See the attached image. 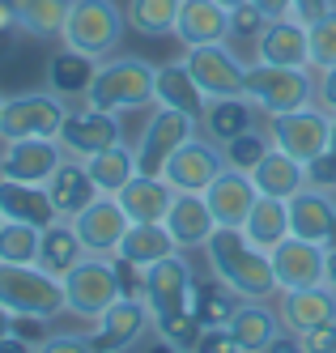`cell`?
Masks as SVG:
<instances>
[{
	"mask_svg": "<svg viewBox=\"0 0 336 353\" xmlns=\"http://www.w3.org/2000/svg\"><path fill=\"white\" fill-rule=\"evenodd\" d=\"M0 179H5V166H0Z\"/></svg>",
	"mask_w": 336,
	"mask_h": 353,
	"instance_id": "obj_57",
	"label": "cell"
},
{
	"mask_svg": "<svg viewBox=\"0 0 336 353\" xmlns=\"http://www.w3.org/2000/svg\"><path fill=\"white\" fill-rule=\"evenodd\" d=\"M306 52H311V68L315 72L336 64V9L306 26Z\"/></svg>",
	"mask_w": 336,
	"mask_h": 353,
	"instance_id": "obj_41",
	"label": "cell"
},
{
	"mask_svg": "<svg viewBox=\"0 0 336 353\" xmlns=\"http://www.w3.org/2000/svg\"><path fill=\"white\" fill-rule=\"evenodd\" d=\"M128 225H132V221H128V213H123V205L115 196H98L94 205H86L81 213L72 217L77 239L86 243L90 256H102V260H111L119 251V239H123Z\"/></svg>",
	"mask_w": 336,
	"mask_h": 353,
	"instance_id": "obj_17",
	"label": "cell"
},
{
	"mask_svg": "<svg viewBox=\"0 0 336 353\" xmlns=\"http://www.w3.org/2000/svg\"><path fill=\"white\" fill-rule=\"evenodd\" d=\"M0 353H34V345H30V341H21V336L13 332V336L0 341Z\"/></svg>",
	"mask_w": 336,
	"mask_h": 353,
	"instance_id": "obj_52",
	"label": "cell"
},
{
	"mask_svg": "<svg viewBox=\"0 0 336 353\" xmlns=\"http://www.w3.org/2000/svg\"><path fill=\"white\" fill-rule=\"evenodd\" d=\"M264 26H268V17L255 9L251 0L239 5L235 13H230V47H255V39H260Z\"/></svg>",
	"mask_w": 336,
	"mask_h": 353,
	"instance_id": "obj_42",
	"label": "cell"
},
{
	"mask_svg": "<svg viewBox=\"0 0 336 353\" xmlns=\"http://www.w3.org/2000/svg\"><path fill=\"white\" fill-rule=\"evenodd\" d=\"M251 60L260 64H286V68H311V52H306V21L302 17H277L260 30L251 47Z\"/></svg>",
	"mask_w": 336,
	"mask_h": 353,
	"instance_id": "obj_19",
	"label": "cell"
},
{
	"mask_svg": "<svg viewBox=\"0 0 336 353\" xmlns=\"http://www.w3.org/2000/svg\"><path fill=\"white\" fill-rule=\"evenodd\" d=\"M90 256L86 251V243L77 239V230H72V221H51L47 230H43V247H39V268H47V272H56V276H64L68 268H77Z\"/></svg>",
	"mask_w": 336,
	"mask_h": 353,
	"instance_id": "obj_34",
	"label": "cell"
},
{
	"mask_svg": "<svg viewBox=\"0 0 336 353\" xmlns=\"http://www.w3.org/2000/svg\"><path fill=\"white\" fill-rule=\"evenodd\" d=\"M230 332H235V341H239L243 353H264L281 332H286V327H281V315H277L273 302H251V298H243L239 311H235V319H230Z\"/></svg>",
	"mask_w": 336,
	"mask_h": 353,
	"instance_id": "obj_29",
	"label": "cell"
},
{
	"mask_svg": "<svg viewBox=\"0 0 336 353\" xmlns=\"http://www.w3.org/2000/svg\"><path fill=\"white\" fill-rule=\"evenodd\" d=\"M268 149H273V137H268V128L260 123V128H251V132H243V137H235V141H226L221 154H226V166L255 170V162H260Z\"/></svg>",
	"mask_w": 336,
	"mask_h": 353,
	"instance_id": "obj_40",
	"label": "cell"
},
{
	"mask_svg": "<svg viewBox=\"0 0 336 353\" xmlns=\"http://www.w3.org/2000/svg\"><path fill=\"white\" fill-rule=\"evenodd\" d=\"M298 341H302V349H306V353H336V319H328V323L311 327V332H302Z\"/></svg>",
	"mask_w": 336,
	"mask_h": 353,
	"instance_id": "obj_46",
	"label": "cell"
},
{
	"mask_svg": "<svg viewBox=\"0 0 336 353\" xmlns=\"http://www.w3.org/2000/svg\"><path fill=\"white\" fill-rule=\"evenodd\" d=\"M149 353H179V349H170V345H166V341H158V345H153V349H149Z\"/></svg>",
	"mask_w": 336,
	"mask_h": 353,
	"instance_id": "obj_55",
	"label": "cell"
},
{
	"mask_svg": "<svg viewBox=\"0 0 336 353\" xmlns=\"http://www.w3.org/2000/svg\"><path fill=\"white\" fill-rule=\"evenodd\" d=\"M273 307L281 315V327L302 336V332H311V327L336 319V290L328 281L324 285H306V290H281Z\"/></svg>",
	"mask_w": 336,
	"mask_h": 353,
	"instance_id": "obj_18",
	"label": "cell"
},
{
	"mask_svg": "<svg viewBox=\"0 0 336 353\" xmlns=\"http://www.w3.org/2000/svg\"><path fill=\"white\" fill-rule=\"evenodd\" d=\"M184 64L192 68V77L209 98H243L247 90V60L230 43H209V47H188Z\"/></svg>",
	"mask_w": 336,
	"mask_h": 353,
	"instance_id": "obj_10",
	"label": "cell"
},
{
	"mask_svg": "<svg viewBox=\"0 0 336 353\" xmlns=\"http://www.w3.org/2000/svg\"><path fill=\"white\" fill-rule=\"evenodd\" d=\"M332 9H336V0H294V17H302L306 26L319 21L324 13H332Z\"/></svg>",
	"mask_w": 336,
	"mask_h": 353,
	"instance_id": "obj_48",
	"label": "cell"
},
{
	"mask_svg": "<svg viewBox=\"0 0 336 353\" xmlns=\"http://www.w3.org/2000/svg\"><path fill=\"white\" fill-rule=\"evenodd\" d=\"M86 170H90V179L98 183L102 196H115V192L137 174V149L128 145V141H119V145H111V149H102V154L86 158Z\"/></svg>",
	"mask_w": 336,
	"mask_h": 353,
	"instance_id": "obj_35",
	"label": "cell"
},
{
	"mask_svg": "<svg viewBox=\"0 0 336 353\" xmlns=\"http://www.w3.org/2000/svg\"><path fill=\"white\" fill-rule=\"evenodd\" d=\"M175 251L179 247H175V239H170V230H166L162 221H132L123 230L115 256H123L128 264H137V268H149V264L175 256Z\"/></svg>",
	"mask_w": 336,
	"mask_h": 353,
	"instance_id": "obj_32",
	"label": "cell"
},
{
	"mask_svg": "<svg viewBox=\"0 0 336 353\" xmlns=\"http://www.w3.org/2000/svg\"><path fill=\"white\" fill-rule=\"evenodd\" d=\"M43 188H47L51 205H56V213H60L64 221H72L86 205H94V200L102 196V192H98V183L90 179V170H86V162H81V158H64V162L56 166V174H51Z\"/></svg>",
	"mask_w": 336,
	"mask_h": 353,
	"instance_id": "obj_25",
	"label": "cell"
},
{
	"mask_svg": "<svg viewBox=\"0 0 336 353\" xmlns=\"http://www.w3.org/2000/svg\"><path fill=\"white\" fill-rule=\"evenodd\" d=\"M260 123H264V115L251 107L247 94L243 98H213L209 115L200 119V132L209 141H217V145H226V141H235V137H243L251 128H260Z\"/></svg>",
	"mask_w": 336,
	"mask_h": 353,
	"instance_id": "obj_31",
	"label": "cell"
},
{
	"mask_svg": "<svg viewBox=\"0 0 336 353\" xmlns=\"http://www.w3.org/2000/svg\"><path fill=\"white\" fill-rule=\"evenodd\" d=\"M306 183H311V188H332V192H336V115H332L328 149H324L315 162H306Z\"/></svg>",
	"mask_w": 336,
	"mask_h": 353,
	"instance_id": "obj_43",
	"label": "cell"
},
{
	"mask_svg": "<svg viewBox=\"0 0 336 353\" xmlns=\"http://www.w3.org/2000/svg\"><path fill=\"white\" fill-rule=\"evenodd\" d=\"M0 107H5V94H0Z\"/></svg>",
	"mask_w": 336,
	"mask_h": 353,
	"instance_id": "obj_59",
	"label": "cell"
},
{
	"mask_svg": "<svg viewBox=\"0 0 336 353\" xmlns=\"http://www.w3.org/2000/svg\"><path fill=\"white\" fill-rule=\"evenodd\" d=\"M162 225L170 230L179 251H204V243H209L213 230H217V217H213L209 200L200 192H175V205H170Z\"/></svg>",
	"mask_w": 336,
	"mask_h": 353,
	"instance_id": "obj_20",
	"label": "cell"
},
{
	"mask_svg": "<svg viewBox=\"0 0 336 353\" xmlns=\"http://www.w3.org/2000/svg\"><path fill=\"white\" fill-rule=\"evenodd\" d=\"M239 302H243V298L230 290V285H221L217 276L209 272V281H196L192 311H196V319H200L204 327H217V323H230V319H235Z\"/></svg>",
	"mask_w": 336,
	"mask_h": 353,
	"instance_id": "obj_37",
	"label": "cell"
},
{
	"mask_svg": "<svg viewBox=\"0 0 336 353\" xmlns=\"http://www.w3.org/2000/svg\"><path fill=\"white\" fill-rule=\"evenodd\" d=\"M68 103L51 90H21L9 94L0 107V141H26V137H60V123Z\"/></svg>",
	"mask_w": 336,
	"mask_h": 353,
	"instance_id": "obj_6",
	"label": "cell"
},
{
	"mask_svg": "<svg viewBox=\"0 0 336 353\" xmlns=\"http://www.w3.org/2000/svg\"><path fill=\"white\" fill-rule=\"evenodd\" d=\"M264 353H306V349H302V341H298L294 332H281V336H277Z\"/></svg>",
	"mask_w": 336,
	"mask_h": 353,
	"instance_id": "obj_50",
	"label": "cell"
},
{
	"mask_svg": "<svg viewBox=\"0 0 336 353\" xmlns=\"http://www.w3.org/2000/svg\"><path fill=\"white\" fill-rule=\"evenodd\" d=\"M255 9H260L268 21H277V17H290L294 13V0H251Z\"/></svg>",
	"mask_w": 336,
	"mask_h": 353,
	"instance_id": "obj_49",
	"label": "cell"
},
{
	"mask_svg": "<svg viewBox=\"0 0 336 353\" xmlns=\"http://www.w3.org/2000/svg\"><path fill=\"white\" fill-rule=\"evenodd\" d=\"M0 307L17 319L51 323V319L68 315L64 281L39 264H0Z\"/></svg>",
	"mask_w": 336,
	"mask_h": 353,
	"instance_id": "obj_3",
	"label": "cell"
},
{
	"mask_svg": "<svg viewBox=\"0 0 336 353\" xmlns=\"http://www.w3.org/2000/svg\"><path fill=\"white\" fill-rule=\"evenodd\" d=\"M332 230H336V192H332V188H311V183H306V188L290 200V234L328 247Z\"/></svg>",
	"mask_w": 336,
	"mask_h": 353,
	"instance_id": "obj_22",
	"label": "cell"
},
{
	"mask_svg": "<svg viewBox=\"0 0 336 353\" xmlns=\"http://www.w3.org/2000/svg\"><path fill=\"white\" fill-rule=\"evenodd\" d=\"M204 264H209V272L221 285L235 290L239 298L273 302L281 294L277 272H273V256L243 234V225H217L213 239L204 243Z\"/></svg>",
	"mask_w": 336,
	"mask_h": 353,
	"instance_id": "obj_1",
	"label": "cell"
},
{
	"mask_svg": "<svg viewBox=\"0 0 336 353\" xmlns=\"http://www.w3.org/2000/svg\"><path fill=\"white\" fill-rule=\"evenodd\" d=\"M315 103H319L328 115H336V64L324 68V72H315Z\"/></svg>",
	"mask_w": 336,
	"mask_h": 353,
	"instance_id": "obj_47",
	"label": "cell"
},
{
	"mask_svg": "<svg viewBox=\"0 0 336 353\" xmlns=\"http://www.w3.org/2000/svg\"><path fill=\"white\" fill-rule=\"evenodd\" d=\"M192 294H196V268L188 260V251H175V256L145 268V302L153 319L192 311Z\"/></svg>",
	"mask_w": 336,
	"mask_h": 353,
	"instance_id": "obj_11",
	"label": "cell"
},
{
	"mask_svg": "<svg viewBox=\"0 0 336 353\" xmlns=\"http://www.w3.org/2000/svg\"><path fill=\"white\" fill-rule=\"evenodd\" d=\"M179 5H184V0H128L123 13H128V26H132L137 34L162 39V34H175Z\"/></svg>",
	"mask_w": 336,
	"mask_h": 353,
	"instance_id": "obj_38",
	"label": "cell"
},
{
	"mask_svg": "<svg viewBox=\"0 0 336 353\" xmlns=\"http://www.w3.org/2000/svg\"><path fill=\"white\" fill-rule=\"evenodd\" d=\"M115 200L123 205L128 221H166V213H170V205H175V188L162 179V174L137 170L132 179L115 192Z\"/></svg>",
	"mask_w": 336,
	"mask_h": 353,
	"instance_id": "obj_24",
	"label": "cell"
},
{
	"mask_svg": "<svg viewBox=\"0 0 336 353\" xmlns=\"http://www.w3.org/2000/svg\"><path fill=\"white\" fill-rule=\"evenodd\" d=\"M0 213H5V221H26V225H39V230L60 221L43 183H17V179H0Z\"/></svg>",
	"mask_w": 336,
	"mask_h": 353,
	"instance_id": "obj_27",
	"label": "cell"
},
{
	"mask_svg": "<svg viewBox=\"0 0 336 353\" xmlns=\"http://www.w3.org/2000/svg\"><path fill=\"white\" fill-rule=\"evenodd\" d=\"M273 272L281 290H306V285H324L328 276V247L324 243H306L298 234L281 239L273 251Z\"/></svg>",
	"mask_w": 336,
	"mask_h": 353,
	"instance_id": "obj_16",
	"label": "cell"
},
{
	"mask_svg": "<svg viewBox=\"0 0 336 353\" xmlns=\"http://www.w3.org/2000/svg\"><path fill=\"white\" fill-rule=\"evenodd\" d=\"M17 30V13H13V5H0V39H9Z\"/></svg>",
	"mask_w": 336,
	"mask_h": 353,
	"instance_id": "obj_51",
	"label": "cell"
},
{
	"mask_svg": "<svg viewBox=\"0 0 336 353\" xmlns=\"http://www.w3.org/2000/svg\"><path fill=\"white\" fill-rule=\"evenodd\" d=\"M217 5H226V9H230V13H235V9H239V5H247V0H217Z\"/></svg>",
	"mask_w": 336,
	"mask_h": 353,
	"instance_id": "obj_56",
	"label": "cell"
},
{
	"mask_svg": "<svg viewBox=\"0 0 336 353\" xmlns=\"http://www.w3.org/2000/svg\"><path fill=\"white\" fill-rule=\"evenodd\" d=\"M60 281H64V298H68V315L72 319H90L94 323L115 298H123L115 264L102 260V256H86L77 268H68Z\"/></svg>",
	"mask_w": 336,
	"mask_h": 353,
	"instance_id": "obj_7",
	"label": "cell"
},
{
	"mask_svg": "<svg viewBox=\"0 0 336 353\" xmlns=\"http://www.w3.org/2000/svg\"><path fill=\"white\" fill-rule=\"evenodd\" d=\"M72 0H13L17 30L30 39H60Z\"/></svg>",
	"mask_w": 336,
	"mask_h": 353,
	"instance_id": "obj_36",
	"label": "cell"
},
{
	"mask_svg": "<svg viewBox=\"0 0 336 353\" xmlns=\"http://www.w3.org/2000/svg\"><path fill=\"white\" fill-rule=\"evenodd\" d=\"M64 158H68V149L60 145V137L0 141V166H5V179H17V183H47Z\"/></svg>",
	"mask_w": 336,
	"mask_h": 353,
	"instance_id": "obj_15",
	"label": "cell"
},
{
	"mask_svg": "<svg viewBox=\"0 0 336 353\" xmlns=\"http://www.w3.org/2000/svg\"><path fill=\"white\" fill-rule=\"evenodd\" d=\"M43 230L26 221H5L0 225V264H39Z\"/></svg>",
	"mask_w": 336,
	"mask_h": 353,
	"instance_id": "obj_39",
	"label": "cell"
},
{
	"mask_svg": "<svg viewBox=\"0 0 336 353\" xmlns=\"http://www.w3.org/2000/svg\"><path fill=\"white\" fill-rule=\"evenodd\" d=\"M324 281H328V285L336 290V247L328 251V276H324Z\"/></svg>",
	"mask_w": 336,
	"mask_h": 353,
	"instance_id": "obj_54",
	"label": "cell"
},
{
	"mask_svg": "<svg viewBox=\"0 0 336 353\" xmlns=\"http://www.w3.org/2000/svg\"><path fill=\"white\" fill-rule=\"evenodd\" d=\"M243 234H247L255 247H264V251H273L281 239H290V200L260 196V200L251 205L247 221H243Z\"/></svg>",
	"mask_w": 336,
	"mask_h": 353,
	"instance_id": "obj_33",
	"label": "cell"
},
{
	"mask_svg": "<svg viewBox=\"0 0 336 353\" xmlns=\"http://www.w3.org/2000/svg\"><path fill=\"white\" fill-rule=\"evenodd\" d=\"M251 179L255 188H260V196H277V200H294L302 188H306V162L290 158L286 149H268V154L255 162L251 170Z\"/></svg>",
	"mask_w": 336,
	"mask_h": 353,
	"instance_id": "obj_30",
	"label": "cell"
},
{
	"mask_svg": "<svg viewBox=\"0 0 336 353\" xmlns=\"http://www.w3.org/2000/svg\"><path fill=\"white\" fill-rule=\"evenodd\" d=\"M209 103L213 98L200 90V81L192 77V68L184 60L158 64V103L153 107H175V111H184V115H192L200 123L204 115H209Z\"/></svg>",
	"mask_w": 336,
	"mask_h": 353,
	"instance_id": "obj_26",
	"label": "cell"
},
{
	"mask_svg": "<svg viewBox=\"0 0 336 353\" xmlns=\"http://www.w3.org/2000/svg\"><path fill=\"white\" fill-rule=\"evenodd\" d=\"M34 353H102V349L90 341V332H51L34 345Z\"/></svg>",
	"mask_w": 336,
	"mask_h": 353,
	"instance_id": "obj_44",
	"label": "cell"
},
{
	"mask_svg": "<svg viewBox=\"0 0 336 353\" xmlns=\"http://www.w3.org/2000/svg\"><path fill=\"white\" fill-rule=\"evenodd\" d=\"M158 103V64H149L145 56H107L98 60V72L90 81L86 107L94 111H149Z\"/></svg>",
	"mask_w": 336,
	"mask_h": 353,
	"instance_id": "obj_2",
	"label": "cell"
},
{
	"mask_svg": "<svg viewBox=\"0 0 336 353\" xmlns=\"http://www.w3.org/2000/svg\"><path fill=\"white\" fill-rule=\"evenodd\" d=\"M204 200H209V209H213L217 225H243V221H247V213H251V205L260 200V188H255L251 170L226 166L217 179L209 183Z\"/></svg>",
	"mask_w": 336,
	"mask_h": 353,
	"instance_id": "obj_21",
	"label": "cell"
},
{
	"mask_svg": "<svg viewBox=\"0 0 336 353\" xmlns=\"http://www.w3.org/2000/svg\"><path fill=\"white\" fill-rule=\"evenodd\" d=\"M153 332V311L145 298H115L107 311L90 323V341L102 353H128Z\"/></svg>",
	"mask_w": 336,
	"mask_h": 353,
	"instance_id": "obj_12",
	"label": "cell"
},
{
	"mask_svg": "<svg viewBox=\"0 0 336 353\" xmlns=\"http://www.w3.org/2000/svg\"><path fill=\"white\" fill-rule=\"evenodd\" d=\"M251 107L268 115H286L298 107H311L315 103V68H286V64H260L251 60L247 68V90Z\"/></svg>",
	"mask_w": 336,
	"mask_h": 353,
	"instance_id": "obj_5",
	"label": "cell"
},
{
	"mask_svg": "<svg viewBox=\"0 0 336 353\" xmlns=\"http://www.w3.org/2000/svg\"><path fill=\"white\" fill-rule=\"evenodd\" d=\"M264 128L273 137L277 149H286L290 158L298 162H315L324 149H328V132H332V115L311 103V107H298V111H286V115H268Z\"/></svg>",
	"mask_w": 336,
	"mask_h": 353,
	"instance_id": "obj_8",
	"label": "cell"
},
{
	"mask_svg": "<svg viewBox=\"0 0 336 353\" xmlns=\"http://www.w3.org/2000/svg\"><path fill=\"white\" fill-rule=\"evenodd\" d=\"M192 353H243V349H239L235 332H230V323H217V327H204Z\"/></svg>",
	"mask_w": 336,
	"mask_h": 353,
	"instance_id": "obj_45",
	"label": "cell"
},
{
	"mask_svg": "<svg viewBox=\"0 0 336 353\" xmlns=\"http://www.w3.org/2000/svg\"><path fill=\"white\" fill-rule=\"evenodd\" d=\"M123 141V123L111 111H94V107H68L64 123H60V145L68 149V158H94L102 149H111Z\"/></svg>",
	"mask_w": 336,
	"mask_h": 353,
	"instance_id": "obj_14",
	"label": "cell"
},
{
	"mask_svg": "<svg viewBox=\"0 0 336 353\" xmlns=\"http://www.w3.org/2000/svg\"><path fill=\"white\" fill-rule=\"evenodd\" d=\"M175 39L184 47L230 43V9L217 5V0H184L175 21Z\"/></svg>",
	"mask_w": 336,
	"mask_h": 353,
	"instance_id": "obj_23",
	"label": "cell"
},
{
	"mask_svg": "<svg viewBox=\"0 0 336 353\" xmlns=\"http://www.w3.org/2000/svg\"><path fill=\"white\" fill-rule=\"evenodd\" d=\"M94 72H98V60L94 56L72 52V47H60V52L47 60V90L56 94V98H64V103H77V98L86 103Z\"/></svg>",
	"mask_w": 336,
	"mask_h": 353,
	"instance_id": "obj_28",
	"label": "cell"
},
{
	"mask_svg": "<svg viewBox=\"0 0 336 353\" xmlns=\"http://www.w3.org/2000/svg\"><path fill=\"white\" fill-rule=\"evenodd\" d=\"M0 225H5V213H0Z\"/></svg>",
	"mask_w": 336,
	"mask_h": 353,
	"instance_id": "obj_60",
	"label": "cell"
},
{
	"mask_svg": "<svg viewBox=\"0 0 336 353\" xmlns=\"http://www.w3.org/2000/svg\"><path fill=\"white\" fill-rule=\"evenodd\" d=\"M17 332V315H9L5 307H0V341H5V336H13Z\"/></svg>",
	"mask_w": 336,
	"mask_h": 353,
	"instance_id": "obj_53",
	"label": "cell"
},
{
	"mask_svg": "<svg viewBox=\"0 0 336 353\" xmlns=\"http://www.w3.org/2000/svg\"><path fill=\"white\" fill-rule=\"evenodd\" d=\"M200 132V123L184 111H175V107H149V119H145V128L137 137V170L145 174H162L166 158L175 154L184 141H192Z\"/></svg>",
	"mask_w": 336,
	"mask_h": 353,
	"instance_id": "obj_9",
	"label": "cell"
},
{
	"mask_svg": "<svg viewBox=\"0 0 336 353\" xmlns=\"http://www.w3.org/2000/svg\"><path fill=\"white\" fill-rule=\"evenodd\" d=\"M226 170V154H221V145L209 141L204 132H196L192 141H184L175 149V154L166 158L162 166V179L175 188V192H209V183L217 179V174Z\"/></svg>",
	"mask_w": 336,
	"mask_h": 353,
	"instance_id": "obj_13",
	"label": "cell"
},
{
	"mask_svg": "<svg viewBox=\"0 0 336 353\" xmlns=\"http://www.w3.org/2000/svg\"><path fill=\"white\" fill-rule=\"evenodd\" d=\"M0 5H13V0H0Z\"/></svg>",
	"mask_w": 336,
	"mask_h": 353,
	"instance_id": "obj_58",
	"label": "cell"
},
{
	"mask_svg": "<svg viewBox=\"0 0 336 353\" xmlns=\"http://www.w3.org/2000/svg\"><path fill=\"white\" fill-rule=\"evenodd\" d=\"M123 30H128V13L115 0H72L60 43L72 47V52L94 56V60H107L123 43Z\"/></svg>",
	"mask_w": 336,
	"mask_h": 353,
	"instance_id": "obj_4",
	"label": "cell"
}]
</instances>
